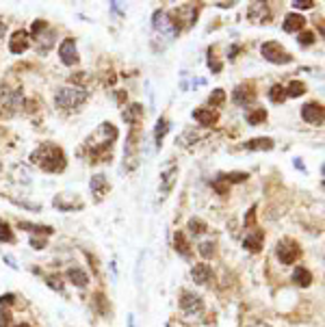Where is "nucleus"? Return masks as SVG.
Wrapping results in <instances>:
<instances>
[{"label": "nucleus", "instance_id": "7ed1b4c3", "mask_svg": "<svg viewBox=\"0 0 325 327\" xmlns=\"http://www.w3.org/2000/svg\"><path fill=\"white\" fill-rule=\"evenodd\" d=\"M152 28H154V37H156V39H162L160 46L172 44L174 39L180 35V28L176 26L174 20L169 18V13H165V11H156V13H154Z\"/></svg>", "mask_w": 325, "mask_h": 327}, {"label": "nucleus", "instance_id": "c85d7f7f", "mask_svg": "<svg viewBox=\"0 0 325 327\" xmlns=\"http://www.w3.org/2000/svg\"><path fill=\"white\" fill-rule=\"evenodd\" d=\"M284 89H286V97H299V95L306 93V85L302 83V80H290V85L284 87Z\"/></svg>", "mask_w": 325, "mask_h": 327}, {"label": "nucleus", "instance_id": "9b49d317", "mask_svg": "<svg viewBox=\"0 0 325 327\" xmlns=\"http://www.w3.org/2000/svg\"><path fill=\"white\" fill-rule=\"evenodd\" d=\"M52 204H54V206L59 208V210H63V212H70V210H80V208L85 206L83 200H80L78 195H70V193H61V195H56Z\"/></svg>", "mask_w": 325, "mask_h": 327}, {"label": "nucleus", "instance_id": "f03ea898", "mask_svg": "<svg viewBox=\"0 0 325 327\" xmlns=\"http://www.w3.org/2000/svg\"><path fill=\"white\" fill-rule=\"evenodd\" d=\"M89 100V93L80 87H61L54 95V104L63 111H76Z\"/></svg>", "mask_w": 325, "mask_h": 327}, {"label": "nucleus", "instance_id": "603ef678", "mask_svg": "<svg viewBox=\"0 0 325 327\" xmlns=\"http://www.w3.org/2000/svg\"><path fill=\"white\" fill-rule=\"evenodd\" d=\"M239 50H241V48H239V46H232V48H230V59H234V54H237Z\"/></svg>", "mask_w": 325, "mask_h": 327}, {"label": "nucleus", "instance_id": "c756f323", "mask_svg": "<svg viewBox=\"0 0 325 327\" xmlns=\"http://www.w3.org/2000/svg\"><path fill=\"white\" fill-rule=\"evenodd\" d=\"M269 100L273 104H282L284 100H286V89H284L282 85H273L269 89Z\"/></svg>", "mask_w": 325, "mask_h": 327}, {"label": "nucleus", "instance_id": "a19ab883", "mask_svg": "<svg viewBox=\"0 0 325 327\" xmlns=\"http://www.w3.org/2000/svg\"><path fill=\"white\" fill-rule=\"evenodd\" d=\"M297 42L302 44V46H310V44H314V32H302Z\"/></svg>", "mask_w": 325, "mask_h": 327}, {"label": "nucleus", "instance_id": "c03bdc74", "mask_svg": "<svg viewBox=\"0 0 325 327\" xmlns=\"http://www.w3.org/2000/svg\"><path fill=\"white\" fill-rule=\"evenodd\" d=\"M292 7H295V9H312L314 0H295V3H292Z\"/></svg>", "mask_w": 325, "mask_h": 327}, {"label": "nucleus", "instance_id": "412c9836", "mask_svg": "<svg viewBox=\"0 0 325 327\" xmlns=\"http://www.w3.org/2000/svg\"><path fill=\"white\" fill-rule=\"evenodd\" d=\"M304 26H306V18L299 13H288L286 18H284V24H282V28L286 32H299Z\"/></svg>", "mask_w": 325, "mask_h": 327}, {"label": "nucleus", "instance_id": "f8f14e48", "mask_svg": "<svg viewBox=\"0 0 325 327\" xmlns=\"http://www.w3.org/2000/svg\"><path fill=\"white\" fill-rule=\"evenodd\" d=\"M20 104H22V93H20V91H9V93H5L3 102H0V115L11 117L13 113L20 109Z\"/></svg>", "mask_w": 325, "mask_h": 327}, {"label": "nucleus", "instance_id": "ea45409f", "mask_svg": "<svg viewBox=\"0 0 325 327\" xmlns=\"http://www.w3.org/2000/svg\"><path fill=\"white\" fill-rule=\"evenodd\" d=\"M245 225L247 227H256V206H251L249 212L245 215Z\"/></svg>", "mask_w": 325, "mask_h": 327}, {"label": "nucleus", "instance_id": "473e14b6", "mask_svg": "<svg viewBox=\"0 0 325 327\" xmlns=\"http://www.w3.org/2000/svg\"><path fill=\"white\" fill-rule=\"evenodd\" d=\"M15 236H13V230L9 227L7 221H0V243H13Z\"/></svg>", "mask_w": 325, "mask_h": 327}, {"label": "nucleus", "instance_id": "37998d69", "mask_svg": "<svg viewBox=\"0 0 325 327\" xmlns=\"http://www.w3.org/2000/svg\"><path fill=\"white\" fill-rule=\"evenodd\" d=\"M11 325V312L9 310H0V327H9Z\"/></svg>", "mask_w": 325, "mask_h": 327}, {"label": "nucleus", "instance_id": "4c0bfd02", "mask_svg": "<svg viewBox=\"0 0 325 327\" xmlns=\"http://www.w3.org/2000/svg\"><path fill=\"white\" fill-rule=\"evenodd\" d=\"M198 251H200V253H202V256H204V258H210V256H213V253H215V243H213V241H206V243H202Z\"/></svg>", "mask_w": 325, "mask_h": 327}, {"label": "nucleus", "instance_id": "5701e85b", "mask_svg": "<svg viewBox=\"0 0 325 327\" xmlns=\"http://www.w3.org/2000/svg\"><path fill=\"white\" fill-rule=\"evenodd\" d=\"M54 37H56V32L52 28H46V35H39L37 37V52L39 54H46L54 46Z\"/></svg>", "mask_w": 325, "mask_h": 327}, {"label": "nucleus", "instance_id": "c9c22d12", "mask_svg": "<svg viewBox=\"0 0 325 327\" xmlns=\"http://www.w3.org/2000/svg\"><path fill=\"white\" fill-rule=\"evenodd\" d=\"M223 102H225V91H223V89H215V91L210 93V97H208L210 106H221Z\"/></svg>", "mask_w": 325, "mask_h": 327}, {"label": "nucleus", "instance_id": "e433bc0d", "mask_svg": "<svg viewBox=\"0 0 325 327\" xmlns=\"http://www.w3.org/2000/svg\"><path fill=\"white\" fill-rule=\"evenodd\" d=\"M189 230L193 234H204L206 232V223L202 221V219H191V221H189Z\"/></svg>", "mask_w": 325, "mask_h": 327}, {"label": "nucleus", "instance_id": "72a5a7b5", "mask_svg": "<svg viewBox=\"0 0 325 327\" xmlns=\"http://www.w3.org/2000/svg\"><path fill=\"white\" fill-rule=\"evenodd\" d=\"M93 306L98 308V312H100L102 316H109L111 314V308L107 306V299H104V295H100V292H98V295L93 297Z\"/></svg>", "mask_w": 325, "mask_h": 327}, {"label": "nucleus", "instance_id": "2eb2a0df", "mask_svg": "<svg viewBox=\"0 0 325 327\" xmlns=\"http://www.w3.org/2000/svg\"><path fill=\"white\" fill-rule=\"evenodd\" d=\"M302 117H304V121H308V124H316V126L323 124V104H319V102L304 104Z\"/></svg>", "mask_w": 325, "mask_h": 327}, {"label": "nucleus", "instance_id": "6e6552de", "mask_svg": "<svg viewBox=\"0 0 325 327\" xmlns=\"http://www.w3.org/2000/svg\"><path fill=\"white\" fill-rule=\"evenodd\" d=\"M180 308H182L184 314L195 316V314H200L202 310H204V301H202L200 295H195V292L182 290V292H180Z\"/></svg>", "mask_w": 325, "mask_h": 327}, {"label": "nucleus", "instance_id": "b1692460", "mask_svg": "<svg viewBox=\"0 0 325 327\" xmlns=\"http://www.w3.org/2000/svg\"><path fill=\"white\" fill-rule=\"evenodd\" d=\"M68 280L74 286H78V288H85V286L89 284V275L83 271V269L72 267V269H68Z\"/></svg>", "mask_w": 325, "mask_h": 327}, {"label": "nucleus", "instance_id": "49530a36", "mask_svg": "<svg viewBox=\"0 0 325 327\" xmlns=\"http://www.w3.org/2000/svg\"><path fill=\"white\" fill-rule=\"evenodd\" d=\"M11 304H15V295H11V292L0 295V308H3V306H11Z\"/></svg>", "mask_w": 325, "mask_h": 327}, {"label": "nucleus", "instance_id": "5fc2aeb1", "mask_svg": "<svg viewBox=\"0 0 325 327\" xmlns=\"http://www.w3.org/2000/svg\"><path fill=\"white\" fill-rule=\"evenodd\" d=\"M254 327H267V325H254Z\"/></svg>", "mask_w": 325, "mask_h": 327}, {"label": "nucleus", "instance_id": "79ce46f5", "mask_svg": "<svg viewBox=\"0 0 325 327\" xmlns=\"http://www.w3.org/2000/svg\"><path fill=\"white\" fill-rule=\"evenodd\" d=\"M46 28H48V24H46L44 20H37L35 24H32L30 32H32V35H35V37H37V35H42V30H46Z\"/></svg>", "mask_w": 325, "mask_h": 327}, {"label": "nucleus", "instance_id": "a18cd8bd", "mask_svg": "<svg viewBox=\"0 0 325 327\" xmlns=\"http://www.w3.org/2000/svg\"><path fill=\"white\" fill-rule=\"evenodd\" d=\"M30 245H32V249H44L46 247V239L44 236H30Z\"/></svg>", "mask_w": 325, "mask_h": 327}, {"label": "nucleus", "instance_id": "dca6fc26", "mask_svg": "<svg viewBox=\"0 0 325 327\" xmlns=\"http://www.w3.org/2000/svg\"><path fill=\"white\" fill-rule=\"evenodd\" d=\"M273 139H269V137H256V139H249V141L243 145L245 150H249V152H269V150H273Z\"/></svg>", "mask_w": 325, "mask_h": 327}, {"label": "nucleus", "instance_id": "9d476101", "mask_svg": "<svg viewBox=\"0 0 325 327\" xmlns=\"http://www.w3.org/2000/svg\"><path fill=\"white\" fill-rule=\"evenodd\" d=\"M247 20L254 24H267L271 20V11L265 3H251L247 7Z\"/></svg>", "mask_w": 325, "mask_h": 327}, {"label": "nucleus", "instance_id": "864d4df0", "mask_svg": "<svg viewBox=\"0 0 325 327\" xmlns=\"http://www.w3.org/2000/svg\"><path fill=\"white\" fill-rule=\"evenodd\" d=\"M15 327H30V325H26V323H20V325H15Z\"/></svg>", "mask_w": 325, "mask_h": 327}, {"label": "nucleus", "instance_id": "423d86ee", "mask_svg": "<svg viewBox=\"0 0 325 327\" xmlns=\"http://www.w3.org/2000/svg\"><path fill=\"white\" fill-rule=\"evenodd\" d=\"M299 256H302V249L292 239H282L278 243V258L282 265H295Z\"/></svg>", "mask_w": 325, "mask_h": 327}, {"label": "nucleus", "instance_id": "4468645a", "mask_svg": "<svg viewBox=\"0 0 325 327\" xmlns=\"http://www.w3.org/2000/svg\"><path fill=\"white\" fill-rule=\"evenodd\" d=\"M176 180H178V167H169L160 174V189H158L160 200H165L172 193V189L176 186Z\"/></svg>", "mask_w": 325, "mask_h": 327}, {"label": "nucleus", "instance_id": "39448f33", "mask_svg": "<svg viewBox=\"0 0 325 327\" xmlns=\"http://www.w3.org/2000/svg\"><path fill=\"white\" fill-rule=\"evenodd\" d=\"M260 52L269 63H275V65H286V63H292V54L286 52L282 48V44L278 42H267L260 46Z\"/></svg>", "mask_w": 325, "mask_h": 327}, {"label": "nucleus", "instance_id": "09e8293b", "mask_svg": "<svg viewBox=\"0 0 325 327\" xmlns=\"http://www.w3.org/2000/svg\"><path fill=\"white\" fill-rule=\"evenodd\" d=\"M217 7H221V9H230V7H234L237 3H215Z\"/></svg>", "mask_w": 325, "mask_h": 327}, {"label": "nucleus", "instance_id": "f3484780", "mask_svg": "<svg viewBox=\"0 0 325 327\" xmlns=\"http://www.w3.org/2000/svg\"><path fill=\"white\" fill-rule=\"evenodd\" d=\"M193 119L198 121L200 126L210 128V126L217 124V113H215L213 109H195V111H193Z\"/></svg>", "mask_w": 325, "mask_h": 327}, {"label": "nucleus", "instance_id": "cd10ccee", "mask_svg": "<svg viewBox=\"0 0 325 327\" xmlns=\"http://www.w3.org/2000/svg\"><path fill=\"white\" fill-rule=\"evenodd\" d=\"M174 245H176V251L182 253V256H189L191 249H189V241H186L184 232H176L174 234Z\"/></svg>", "mask_w": 325, "mask_h": 327}, {"label": "nucleus", "instance_id": "bb28decb", "mask_svg": "<svg viewBox=\"0 0 325 327\" xmlns=\"http://www.w3.org/2000/svg\"><path fill=\"white\" fill-rule=\"evenodd\" d=\"M18 227H20V230H28L32 234H44V236H50L54 232L50 225H35V223H28V221H20Z\"/></svg>", "mask_w": 325, "mask_h": 327}, {"label": "nucleus", "instance_id": "20e7f679", "mask_svg": "<svg viewBox=\"0 0 325 327\" xmlns=\"http://www.w3.org/2000/svg\"><path fill=\"white\" fill-rule=\"evenodd\" d=\"M124 167L126 171H133L139 165V126L130 128L128 139H126V148H124Z\"/></svg>", "mask_w": 325, "mask_h": 327}, {"label": "nucleus", "instance_id": "de8ad7c7", "mask_svg": "<svg viewBox=\"0 0 325 327\" xmlns=\"http://www.w3.org/2000/svg\"><path fill=\"white\" fill-rule=\"evenodd\" d=\"M208 54H210V52H208ZM208 68H210V70H213L215 74H217V72H221V63H219V61H215L213 56H210V59H208Z\"/></svg>", "mask_w": 325, "mask_h": 327}, {"label": "nucleus", "instance_id": "8fccbe9b", "mask_svg": "<svg viewBox=\"0 0 325 327\" xmlns=\"http://www.w3.org/2000/svg\"><path fill=\"white\" fill-rule=\"evenodd\" d=\"M5 263H9L11 269H18V265H15V260H13L11 256H5Z\"/></svg>", "mask_w": 325, "mask_h": 327}, {"label": "nucleus", "instance_id": "4be33fe9", "mask_svg": "<svg viewBox=\"0 0 325 327\" xmlns=\"http://www.w3.org/2000/svg\"><path fill=\"white\" fill-rule=\"evenodd\" d=\"M263 243H265V232L263 230H256V227H254V232L247 234V239L243 241L245 249L247 251H254V253H258L260 249H263Z\"/></svg>", "mask_w": 325, "mask_h": 327}, {"label": "nucleus", "instance_id": "58836bf2", "mask_svg": "<svg viewBox=\"0 0 325 327\" xmlns=\"http://www.w3.org/2000/svg\"><path fill=\"white\" fill-rule=\"evenodd\" d=\"M46 282H48V286H50V288H54V290H63V282H61V277L59 275H48L46 277Z\"/></svg>", "mask_w": 325, "mask_h": 327}, {"label": "nucleus", "instance_id": "a211bd4d", "mask_svg": "<svg viewBox=\"0 0 325 327\" xmlns=\"http://www.w3.org/2000/svg\"><path fill=\"white\" fill-rule=\"evenodd\" d=\"M191 277H193V282L195 284H208L210 282V277H213V269H210L206 263H200V265H195L191 269Z\"/></svg>", "mask_w": 325, "mask_h": 327}, {"label": "nucleus", "instance_id": "ddd939ff", "mask_svg": "<svg viewBox=\"0 0 325 327\" xmlns=\"http://www.w3.org/2000/svg\"><path fill=\"white\" fill-rule=\"evenodd\" d=\"M28 48H30V35L26 30H15L9 39V50L13 54H22V52H26Z\"/></svg>", "mask_w": 325, "mask_h": 327}, {"label": "nucleus", "instance_id": "a878e982", "mask_svg": "<svg viewBox=\"0 0 325 327\" xmlns=\"http://www.w3.org/2000/svg\"><path fill=\"white\" fill-rule=\"evenodd\" d=\"M169 133V119L167 117H158L156 121V128H154V141H156V148L162 145V139Z\"/></svg>", "mask_w": 325, "mask_h": 327}, {"label": "nucleus", "instance_id": "393cba45", "mask_svg": "<svg viewBox=\"0 0 325 327\" xmlns=\"http://www.w3.org/2000/svg\"><path fill=\"white\" fill-rule=\"evenodd\" d=\"M292 282L297 286H302V288H308V286L312 284V273L308 271L306 267H297L295 271H292Z\"/></svg>", "mask_w": 325, "mask_h": 327}, {"label": "nucleus", "instance_id": "f704fd0d", "mask_svg": "<svg viewBox=\"0 0 325 327\" xmlns=\"http://www.w3.org/2000/svg\"><path fill=\"white\" fill-rule=\"evenodd\" d=\"M213 189H215L219 195H228V193H230V184H228L221 176H217V178L213 180Z\"/></svg>", "mask_w": 325, "mask_h": 327}, {"label": "nucleus", "instance_id": "1a4fd4ad", "mask_svg": "<svg viewBox=\"0 0 325 327\" xmlns=\"http://www.w3.org/2000/svg\"><path fill=\"white\" fill-rule=\"evenodd\" d=\"M232 100L237 102L239 106H247L256 100V89L254 83H241L237 89L232 91Z\"/></svg>", "mask_w": 325, "mask_h": 327}, {"label": "nucleus", "instance_id": "2f4dec72", "mask_svg": "<svg viewBox=\"0 0 325 327\" xmlns=\"http://www.w3.org/2000/svg\"><path fill=\"white\" fill-rule=\"evenodd\" d=\"M221 178L228 184H237V182H245L249 176L245 174V171H230V174H221Z\"/></svg>", "mask_w": 325, "mask_h": 327}, {"label": "nucleus", "instance_id": "0eeeda50", "mask_svg": "<svg viewBox=\"0 0 325 327\" xmlns=\"http://www.w3.org/2000/svg\"><path fill=\"white\" fill-rule=\"evenodd\" d=\"M59 56H61V63L68 65V68H74L78 65V50H76V39L72 37H65L61 46H59Z\"/></svg>", "mask_w": 325, "mask_h": 327}, {"label": "nucleus", "instance_id": "f257e3e1", "mask_svg": "<svg viewBox=\"0 0 325 327\" xmlns=\"http://www.w3.org/2000/svg\"><path fill=\"white\" fill-rule=\"evenodd\" d=\"M30 162L37 165L39 169L48 171V174H61L68 165L65 160V154L59 145H52V143H44L30 154Z\"/></svg>", "mask_w": 325, "mask_h": 327}, {"label": "nucleus", "instance_id": "7c9ffc66", "mask_svg": "<svg viewBox=\"0 0 325 327\" xmlns=\"http://www.w3.org/2000/svg\"><path fill=\"white\" fill-rule=\"evenodd\" d=\"M265 119H267V111L265 109H254L251 113H247V124L249 126H258V124H263Z\"/></svg>", "mask_w": 325, "mask_h": 327}, {"label": "nucleus", "instance_id": "aec40b11", "mask_svg": "<svg viewBox=\"0 0 325 327\" xmlns=\"http://www.w3.org/2000/svg\"><path fill=\"white\" fill-rule=\"evenodd\" d=\"M121 117H124L126 124L130 126H139V121L143 119V106L141 104H130L126 111H121Z\"/></svg>", "mask_w": 325, "mask_h": 327}, {"label": "nucleus", "instance_id": "3c124183", "mask_svg": "<svg viewBox=\"0 0 325 327\" xmlns=\"http://www.w3.org/2000/svg\"><path fill=\"white\" fill-rule=\"evenodd\" d=\"M5 32H7V24H5V22H0V39L5 37Z\"/></svg>", "mask_w": 325, "mask_h": 327}, {"label": "nucleus", "instance_id": "6ab92c4d", "mask_svg": "<svg viewBox=\"0 0 325 327\" xmlns=\"http://www.w3.org/2000/svg\"><path fill=\"white\" fill-rule=\"evenodd\" d=\"M89 186H91V193L95 195V200H102L104 195H107V191H109L107 176H104V174H95L91 180H89Z\"/></svg>", "mask_w": 325, "mask_h": 327}]
</instances>
